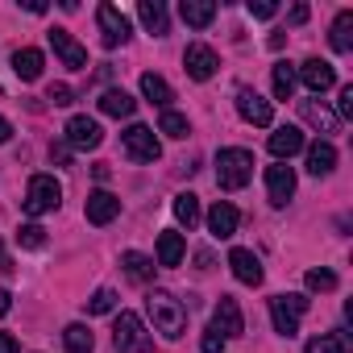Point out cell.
<instances>
[{
    "label": "cell",
    "instance_id": "obj_27",
    "mask_svg": "<svg viewBox=\"0 0 353 353\" xmlns=\"http://www.w3.org/2000/svg\"><path fill=\"white\" fill-rule=\"evenodd\" d=\"M353 9H341L336 13V21H332V34H328V42H332V50L336 54H349L353 50Z\"/></svg>",
    "mask_w": 353,
    "mask_h": 353
},
{
    "label": "cell",
    "instance_id": "obj_25",
    "mask_svg": "<svg viewBox=\"0 0 353 353\" xmlns=\"http://www.w3.org/2000/svg\"><path fill=\"white\" fill-rule=\"evenodd\" d=\"M170 212H174V221H179L183 229H196L200 216H204V212H200V200H196L192 192H179V196H174V200H170Z\"/></svg>",
    "mask_w": 353,
    "mask_h": 353
},
{
    "label": "cell",
    "instance_id": "obj_35",
    "mask_svg": "<svg viewBox=\"0 0 353 353\" xmlns=\"http://www.w3.org/2000/svg\"><path fill=\"white\" fill-rule=\"evenodd\" d=\"M17 245L21 250H42L46 245V229L42 225H21L17 229Z\"/></svg>",
    "mask_w": 353,
    "mask_h": 353
},
{
    "label": "cell",
    "instance_id": "obj_38",
    "mask_svg": "<svg viewBox=\"0 0 353 353\" xmlns=\"http://www.w3.org/2000/svg\"><path fill=\"white\" fill-rule=\"evenodd\" d=\"M46 100H50V104H59V108H67V104H75V92H71L67 83H54V88L46 92Z\"/></svg>",
    "mask_w": 353,
    "mask_h": 353
},
{
    "label": "cell",
    "instance_id": "obj_37",
    "mask_svg": "<svg viewBox=\"0 0 353 353\" xmlns=\"http://www.w3.org/2000/svg\"><path fill=\"white\" fill-rule=\"evenodd\" d=\"M274 13H279L274 0H250V17H254V21H270Z\"/></svg>",
    "mask_w": 353,
    "mask_h": 353
},
{
    "label": "cell",
    "instance_id": "obj_44",
    "mask_svg": "<svg viewBox=\"0 0 353 353\" xmlns=\"http://www.w3.org/2000/svg\"><path fill=\"white\" fill-rule=\"evenodd\" d=\"M9 137H13V125H9V121H5V117H0V145H5V141H9Z\"/></svg>",
    "mask_w": 353,
    "mask_h": 353
},
{
    "label": "cell",
    "instance_id": "obj_30",
    "mask_svg": "<svg viewBox=\"0 0 353 353\" xmlns=\"http://www.w3.org/2000/svg\"><path fill=\"white\" fill-rule=\"evenodd\" d=\"M121 266H125V274H129L133 283H150V279H154V258H145V254H137V250H125V254H121Z\"/></svg>",
    "mask_w": 353,
    "mask_h": 353
},
{
    "label": "cell",
    "instance_id": "obj_39",
    "mask_svg": "<svg viewBox=\"0 0 353 353\" xmlns=\"http://www.w3.org/2000/svg\"><path fill=\"white\" fill-rule=\"evenodd\" d=\"M341 117H353V83L341 88V100H336V121Z\"/></svg>",
    "mask_w": 353,
    "mask_h": 353
},
{
    "label": "cell",
    "instance_id": "obj_36",
    "mask_svg": "<svg viewBox=\"0 0 353 353\" xmlns=\"http://www.w3.org/2000/svg\"><path fill=\"white\" fill-rule=\"evenodd\" d=\"M303 283H307V291H336V274H332V270H324V266L307 270V274H303Z\"/></svg>",
    "mask_w": 353,
    "mask_h": 353
},
{
    "label": "cell",
    "instance_id": "obj_12",
    "mask_svg": "<svg viewBox=\"0 0 353 353\" xmlns=\"http://www.w3.org/2000/svg\"><path fill=\"white\" fill-rule=\"evenodd\" d=\"M295 79H303V88H307L312 96H320V92H328V88L336 83V71H332V63H324V59H307V63L295 67Z\"/></svg>",
    "mask_w": 353,
    "mask_h": 353
},
{
    "label": "cell",
    "instance_id": "obj_46",
    "mask_svg": "<svg viewBox=\"0 0 353 353\" xmlns=\"http://www.w3.org/2000/svg\"><path fill=\"white\" fill-rule=\"evenodd\" d=\"M0 270H13V262H9V254L0 250Z\"/></svg>",
    "mask_w": 353,
    "mask_h": 353
},
{
    "label": "cell",
    "instance_id": "obj_19",
    "mask_svg": "<svg viewBox=\"0 0 353 353\" xmlns=\"http://www.w3.org/2000/svg\"><path fill=\"white\" fill-rule=\"evenodd\" d=\"M303 150H307V170L316 174V179H324V174L336 170V145L332 141H312Z\"/></svg>",
    "mask_w": 353,
    "mask_h": 353
},
{
    "label": "cell",
    "instance_id": "obj_22",
    "mask_svg": "<svg viewBox=\"0 0 353 353\" xmlns=\"http://www.w3.org/2000/svg\"><path fill=\"white\" fill-rule=\"evenodd\" d=\"M133 108H137V100H133L125 88H108V92L100 96V112H104V117H117V121H121V117H133Z\"/></svg>",
    "mask_w": 353,
    "mask_h": 353
},
{
    "label": "cell",
    "instance_id": "obj_31",
    "mask_svg": "<svg viewBox=\"0 0 353 353\" xmlns=\"http://www.w3.org/2000/svg\"><path fill=\"white\" fill-rule=\"evenodd\" d=\"M63 345H67V353H92V345H96V336H92V328L88 324H67L63 328Z\"/></svg>",
    "mask_w": 353,
    "mask_h": 353
},
{
    "label": "cell",
    "instance_id": "obj_40",
    "mask_svg": "<svg viewBox=\"0 0 353 353\" xmlns=\"http://www.w3.org/2000/svg\"><path fill=\"white\" fill-rule=\"evenodd\" d=\"M200 349H204V353H221V349H225V336L208 328V332H204V341H200Z\"/></svg>",
    "mask_w": 353,
    "mask_h": 353
},
{
    "label": "cell",
    "instance_id": "obj_29",
    "mask_svg": "<svg viewBox=\"0 0 353 353\" xmlns=\"http://www.w3.org/2000/svg\"><path fill=\"white\" fill-rule=\"evenodd\" d=\"M13 71H17V79L34 83V79L42 75V50H34V46L17 50V54H13Z\"/></svg>",
    "mask_w": 353,
    "mask_h": 353
},
{
    "label": "cell",
    "instance_id": "obj_28",
    "mask_svg": "<svg viewBox=\"0 0 353 353\" xmlns=\"http://www.w3.org/2000/svg\"><path fill=\"white\" fill-rule=\"evenodd\" d=\"M270 83H274V100H291L295 96V67L287 63V59H279L274 67H270Z\"/></svg>",
    "mask_w": 353,
    "mask_h": 353
},
{
    "label": "cell",
    "instance_id": "obj_1",
    "mask_svg": "<svg viewBox=\"0 0 353 353\" xmlns=\"http://www.w3.org/2000/svg\"><path fill=\"white\" fill-rule=\"evenodd\" d=\"M145 312H150V320H154V332H162L166 341H179V336H183V328H188V307L174 299L166 287H154V291L145 295Z\"/></svg>",
    "mask_w": 353,
    "mask_h": 353
},
{
    "label": "cell",
    "instance_id": "obj_32",
    "mask_svg": "<svg viewBox=\"0 0 353 353\" xmlns=\"http://www.w3.org/2000/svg\"><path fill=\"white\" fill-rule=\"evenodd\" d=\"M303 353H349V336L345 332H320V336L307 341Z\"/></svg>",
    "mask_w": 353,
    "mask_h": 353
},
{
    "label": "cell",
    "instance_id": "obj_20",
    "mask_svg": "<svg viewBox=\"0 0 353 353\" xmlns=\"http://www.w3.org/2000/svg\"><path fill=\"white\" fill-rule=\"evenodd\" d=\"M137 17H141V26H145L154 38H166L170 17H166V5H162V0H141V5H137Z\"/></svg>",
    "mask_w": 353,
    "mask_h": 353
},
{
    "label": "cell",
    "instance_id": "obj_13",
    "mask_svg": "<svg viewBox=\"0 0 353 353\" xmlns=\"http://www.w3.org/2000/svg\"><path fill=\"white\" fill-rule=\"evenodd\" d=\"M208 328H212V332H221L225 341L241 336V332H245V320H241V307H237V299L221 295V303H216V312H212V324H208Z\"/></svg>",
    "mask_w": 353,
    "mask_h": 353
},
{
    "label": "cell",
    "instance_id": "obj_34",
    "mask_svg": "<svg viewBox=\"0 0 353 353\" xmlns=\"http://www.w3.org/2000/svg\"><path fill=\"white\" fill-rule=\"evenodd\" d=\"M108 312H117V291H112V287H100V291L88 299V316H108Z\"/></svg>",
    "mask_w": 353,
    "mask_h": 353
},
{
    "label": "cell",
    "instance_id": "obj_6",
    "mask_svg": "<svg viewBox=\"0 0 353 353\" xmlns=\"http://www.w3.org/2000/svg\"><path fill=\"white\" fill-rule=\"evenodd\" d=\"M303 312H307V295H270V320H274V332L295 336Z\"/></svg>",
    "mask_w": 353,
    "mask_h": 353
},
{
    "label": "cell",
    "instance_id": "obj_17",
    "mask_svg": "<svg viewBox=\"0 0 353 353\" xmlns=\"http://www.w3.org/2000/svg\"><path fill=\"white\" fill-rule=\"evenodd\" d=\"M229 266H233V279L237 283H245V287H258L262 283V262H258V254L254 250H233L229 254Z\"/></svg>",
    "mask_w": 353,
    "mask_h": 353
},
{
    "label": "cell",
    "instance_id": "obj_18",
    "mask_svg": "<svg viewBox=\"0 0 353 353\" xmlns=\"http://www.w3.org/2000/svg\"><path fill=\"white\" fill-rule=\"evenodd\" d=\"M303 150V129L299 125H279L274 133H270V154L279 158V162H287L291 154H299Z\"/></svg>",
    "mask_w": 353,
    "mask_h": 353
},
{
    "label": "cell",
    "instance_id": "obj_5",
    "mask_svg": "<svg viewBox=\"0 0 353 353\" xmlns=\"http://www.w3.org/2000/svg\"><path fill=\"white\" fill-rule=\"evenodd\" d=\"M121 145H125V154L133 162H158L162 158V141H158V133L150 125H129L121 133Z\"/></svg>",
    "mask_w": 353,
    "mask_h": 353
},
{
    "label": "cell",
    "instance_id": "obj_11",
    "mask_svg": "<svg viewBox=\"0 0 353 353\" xmlns=\"http://www.w3.org/2000/svg\"><path fill=\"white\" fill-rule=\"evenodd\" d=\"M237 112H241V121H245V125H258V129H266V125L274 121L270 100H262L254 88H237Z\"/></svg>",
    "mask_w": 353,
    "mask_h": 353
},
{
    "label": "cell",
    "instance_id": "obj_8",
    "mask_svg": "<svg viewBox=\"0 0 353 353\" xmlns=\"http://www.w3.org/2000/svg\"><path fill=\"white\" fill-rule=\"evenodd\" d=\"M63 137H67V150H96V145L104 141V129H100V121H92V117L79 112V117L67 121Z\"/></svg>",
    "mask_w": 353,
    "mask_h": 353
},
{
    "label": "cell",
    "instance_id": "obj_24",
    "mask_svg": "<svg viewBox=\"0 0 353 353\" xmlns=\"http://www.w3.org/2000/svg\"><path fill=\"white\" fill-rule=\"evenodd\" d=\"M179 17H183L192 30H204V26H212L216 5H212V0H183V5H179Z\"/></svg>",
    "mask_w": 353,
    "mask_h": 353
},
{
    "label": "cell",
    "instance_id": "obj_14",
    "mask_svg": "<svg viewBox=\"0 0 353 353\" xmlns=\"http://www.w3.org/2000/svg\"><path fill=\"white\" fill-rule=\"evenodd\" d=\"M50 46H54V54L63 59L67 71H83V67H88V50H83L67 30H50Z\"/></svg>",
    "mask_w": 353,
    "mask_h": 353
},
{
    "label": "cell",
    "instance_id": "obj_15",
    "mask_svg": "<svg viewBox=\"0 0 353 353\" xmlns=\"http://www.w3.org/2000/svg\"><path fill=\"white\" fill-rule=\"evenodd\" d=\"M83 216H88L92 225H112V221L121 216V200H117L112 192H104V188H100V192H92V196H88Z\"/></svg>",
    "mask_w": 353,
    "mask_h": 353
},
{
    "label": "cell",
    "instance_id": "obj_2",
    "mask_svg": "<svg viewBox=\"0 0 353 353\" xmlns=\"http://www.w3.org/2000/svg\"><path fill=\"white\" fill-rule=\"evenodd\" d=\"M254 179V154L241 150V145H229L216 154V183L225 192H241L245 183Z\"/></svg>",
    "mask_w": 353,
    "mask_h": 353
},
{
    "label": "cell",
    "instance_id": "obj_21",
    "mask_svg": "<svg viewBox=\"0 0 353 353\" xmlns=\"http://www.w3.org/2000/svg\"><path fill=\"white\" fill-rule=\"evenodd\" d=\"M183 254H188L183 233H174V229L158 233V266H179V262H183Z\"/></svg>",
    "mask_w": 353,
    "mask_h": 353
},
{
    "label": "cell",
    "instance_id": "obj_42",
    "mask_svg": "<svg viewBox=\"0 0 353 353\" xmlns=\"http://www.w3.org/2000/svg\"><path fill=\"white\" fill-rule=\"evenodd\" d=\"M287 21H291V26H303V21H307V5H295V9L287 13Z\"/></svg>",
    "mask_w": 353,
    "mask_h": 353
},
{
    "label": "cell",
    "instance_id": "obj_16",
    "mask_svg": "<svg viewBox=\"0 0 353 353\" xmlns=\"http://www.w3.org/2000/svg\"><path fill=\"white\" fill-rule=\"evenodd\" d=\"M237 225H241V212H237L229 200H216V204L208 208V233H212V237L229 241V237L237 233Z\"/></svg>",
    "mask_w": 353,
    "mask_h": 353
},
{
    "label": "cell",
    "instance_id": "obj_41",
    "mask_svg": "<svg viewBox=\"0 0 353 353\" xmlns=\"http://www.w3.org/2000/svg\"><path fill=\"white\" fill-rule=\"evenodd\" d=\"M0 353H21V349H17V336H13V332H0Z\"/></svg>",
    "mask_w": 353,
    "mask_h": 353
},
{
    "label": "cell",
    "instance_id": "obj_9",
    "mask_svg": "<svg viewBox=\"0 0 353 353\" xmlns=\"http://www.w3.org/2000/svg\"><path fill=\"white\" fill-rule=\"evenodd\" d=\"M96 21H100V38H104L108 50L129 42V17H125L117 5H100V9H96Z\"/></svg>",
    "mask_w": 353,
    "mask_h": 353
},
{
    "label": "cell",
    "instance_id": "obj_23",
    "mask_svg": "<svg viewBox=\"0 0 353 353\" xmlns=\"http://www.w3.org/2000/svg\"><path fill=\"white\" fill-rule=\"evenodd\" d=\"M299 112H303V121H307L312 129H320V133H336V112L324 108L320 100H299Z\"/></svg>",
    "mask_w": 353,
    "mask_h": 353
},
{
    "label": "cell",
    "instance_id": "obj_4",
    "mask_svg": "<svg viewBox=\"0 0 353 353\" xmlns=\"http://www.w3.org/2000/svg\"><path fill=\"white\" fill-rule=\"evenodd\" d=\"M63 204V183L54 174H34L30 179V192H26V212L30 216H46Z\"/></svg>",
    "mask_w": 353,
    "mask_h": 353
},
{
    "label": "cell",
    "instance_id": "obj_43",
    "mask_svg": "<svg viewBox=\"0 0 353 353\" xmlns=\"http://www.w3.org/2000/svg\"><path fill=\"white\" fill-rule=\"evenodd\" d=\"M9 307H13V295H9L5 287H0V316H9Z\"/></svg>",
    "mask_w": 353,
    "mask_h": 353
},
{
    "label": "cell",
    "instance_id": "obj_3",
    "mask_svg": "<svg viewBox=\"0 0 353 353\" xmlns=\"http://www.w3.org/2000/svg\"><path fill=\"white\" fill-rule=\"evenodd\" d=\"M112 345L121 353H150L154 349V336L145 328V320L137 312H121L117 316V328H112Z\"/></svg>",
    "mask_w": 353,
    "mask_h": 353
},
{
    "label": "cell",
    "instance_id": "obj_45",
    "mask_svg": "<svg viewBox=\"0 0 353 353\" xmlns=\"http://www.w3.org/2000/svg\"><path fill=\"white\" fill-rule=\"evenodd\" d=\"M21 5H26L30 13H46V0H21Z\"/></svg>",
    "mask_w": 353,
    "mask_h": 353
},
{
    "label": "cell",
    "instance_id": "obj_26",
    "mask_svg": "<svg viewBox=\"0 0 353 353\" xmlns=\"http://www.w3.org/2000/svg\"><path fill=\"white\" fill-rule=\"evenodd\" d=\"M141 96H145L150 104H158L162 112H166V108H170V100H174L170 83H166L162 75H154V71H145V75H141Z\"/></svg>",
    "mask_w": 353,
    "mask_h": 353
},
{
    "label": "cell",
    "instance_id": "obj_10",
    "mask_svg": "<svg viewBox=\"0 0 353 353\" xmlns=\"http://www.w3.org/2000/svg\"><path fill=\"white\" fill-rule=\"evenodd\" d=\"M266 196H270V204H274V208L291 204V196H295V170H291L287 162L266 166Z\"/></svg>",
    "mask_w": 353,
    "mask_h": 353
},
{
    "label": "cell",
    "instance_id": "obj_33",
    "mask_svg": "<svg viewBox=\"0 0 353 353\" xmlns=\"http://www.w3.org/2000/svg\"><path fill=\"white\" fill-rule=\"evenodd\" d=\"M158 133H166V137H174V141H179V137H188V133H192V125H188V117H183V112L166 108V112L158 117Z\"/></svg>",
    "mask_w": 353,
    "mask_h": 353
},
{
    "label": "cell",
    "instance_id": "obj_7",
    "mask_svg": "<svg viewBox=\"0 0 353 353\" xmlns=\"http://www.w3.org/2000/svg\"><path fill=\"white\" fill-rule=\"evenodd\" d=\"M216 67H221V59H216V50H212V46L192 42V46L183 50V71H188L196 83H208V79L216 75Z\"/></svg>",
    "mask_w": 353,
    "mask_h": 353
}]
</instances>
